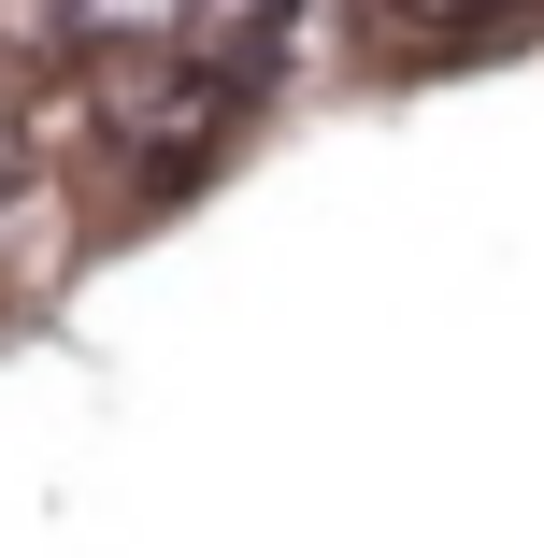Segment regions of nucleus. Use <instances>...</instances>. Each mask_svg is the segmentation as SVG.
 I'll use <instances>...</instances> for the list:
<instances>
[{"label": "nucleus", "mask_w": 544, "mask_h": 558, "mask_svg": "<svg viewBox=\"0 0 544 558\" xmlns=\"http://www.w3.org/2000/svg\"><path fill=\"white\" fill-rule=\"evenodd\" d=\"M344 15L359 0H201V58L244 100H287L315 72H344Z\"/></svg>", "instance_id": "f257e3e1"}, {"label": "nucleus", "mask_w": 544, "mask_h": 558, "mask_svg": "<svg viewBox=\"0 0 544 558\" xmlns=\"http://www.w3.org/2000/svg\"><path fill=\"white\" fill-rule=\"evenodd\" d=\"M58 29H72L86 58H186L201 0H58Z\"/></svg>", "instance_id": "f03ea898"}, {"label": "nucleus", "mask_w": 544, "mask_h": 558, "mask_svg": "<svg viewBox=\"0 0 544 558\" xmlns=\"http://www.w3.org/2000/svg\"><path fill=\"white\" fill-rule=\"evenodd\" d=\"M387 15V44H415V58H445V44H487V29H516L530 0H373Z\"/></svg>", "instance_id": "7ed1b4c3"}]
</instances>
